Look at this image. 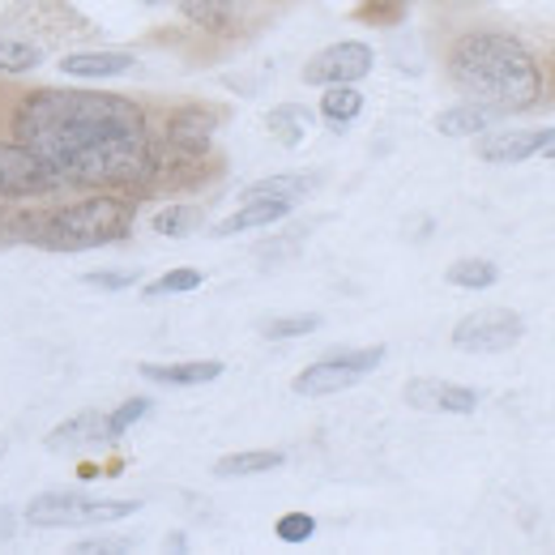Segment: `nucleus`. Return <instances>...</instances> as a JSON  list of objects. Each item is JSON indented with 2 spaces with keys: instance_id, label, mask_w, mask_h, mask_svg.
Masks as SVG:
<instances>
[{
  "instance_id": "5701e85b",
  "label": "nucleus",
  "mask_w": 555,
  "mask_h": 555,
  "mask_svg": "<svg viewBox=\"0 0 555 555\" xmlns=\"http://www.w3.org/2000/svg\"><path fill=\"white\" fill-rule=\"evenodd\" d=\"M39 65H43V52L35 43H17V39L0 43V73H30Z\"/></svg>"
},
{
  "instance_id": "b1692460",
  "label": "nucleus",
  "mask_w": 555,
  "mask_h": 555,
  "mask_svg": "<svg viewBox=\"0 0 555 555\" xmlns=\"http://www.w3.org/2000/svg\"><path fill=\"white\" fill-rule=\"evenodd\" d=\"M317 330H321V317H317V312H304V317H278L261 334H266L270 343H286V338H308V334H317Z\"/></svg>"
},
{
  "instance_id": "7ed1b4c3",
  "label": "nucleus",
  "mask_w": 555,
  "mask_h": 555,
  "mask_svg": "<svg viewBox=\"0 0 555 555\" xmlns=\"http://www.w3.org/2000/svg\"><path fill=\"white\" fill-rule=\"evenodd\" d=\"M129 227H133V206L125 197L103 193V197H86V202H73V206L35 218L22 235L56 253H86V248L125 240Z\"/></svg>"
},
{
  "instance_id": "4468645a",
  "label": "nucleus",
  "mask_w": 555,
  "mask_h": 555,
  "mask_svg": "<svg viewBox=\"0 0 555 555\" xmlns=\"http://www.w3.org/2000/svg\"><path fill=\"white\" fill-rule=\"evenodd\" d=\"M94 440H107V415H99V411H81V415L65 418V423L48 436V449L69 453V449L94 444Z\"/></svg>"
},
{
  "instance_id": "f8f14e48",
  "label": "nucleus",
  "mask_w": 555,
  "mask_h": 555,
  "mask_svg": "<svg viewBox=\"0 0 555 555\" xmlns=\"http://www.w3.org/2000/svg\"><path fill=\"white\" fill-rule=\"evenodd\" d=\"M141 376L154 385H209L222 376L218 359H193V363H141Z\"/></svg>"
},
{
  "instance_id": "c756f323",
  "label": "nucleus",
  "mask_w": 555,
  "mask_h": 555,
  "mask_svg": "<svg viewBox=\"0 0 555 555\" xmlns=\"http://www.w3.org/2000/svg\"><path fill=\"white\" fill-rule=\"evenodd\" d=\"M90 286H103V291H125V286H133L138 274L133 270H99V274H86Z\"/></svg>"
},
{
  "instance_id": "7c9ffc66",
  "label": "nucleus",
  "mask_w": 555,
  "mask_h": 555,
  "mask_svg": "<svg viewBox=\"0 0 555 555\" xmlns=\"http://www.w3.org/2000/svg\"><path fill=\"white\" fill-rule=\"evenodd\" d=\"M9 534V513H0V539Z\"/></svg>"
},
{
  "instance_id": "f257e3e1",
  "label": "nucleus",
  "mask_w": 555,
  "mask_h": 555,
  "mask_svg": "<svg viewBox=\"0 0 555 555\" xmlns=\"http://www.w3.org/2000/svg\"><path fill=\"white\" fill-rule=\"evenodd\" d=\"M17 141L30 145L61 184L141 189L150 171V133L138 103L103 90H35L13 116Z\"/></svg>"
},
{
  "instance_id": "2eb2a0df",
  "label": "nucleus",
  "mask_w": 555,
  "mask_h": 555,
  "mask_svg": "<svg viewBox=\"0 0 555 555\" xmlns=\"http://www.w3.org/2000/svg\"><path fill=\"white\" fill-rule=\"evenodd\" d=\"M138 65L129 52H73L61 61V73H69V77H120V73H129Z\"/></svg>"
},
{
  "instance_id": "c85d7f7f",
  "label": "nucleus",
  "mask_w": 555,
  "mask_h": 555,
  "mask_svg": "<svg viewBox=\"0 0 555 555\" xmlns=\"http://www.w3.org/2000/svg\"><path fill=\"white\" fill-rule=\"evenodd\" d=\"M73 552L77 555H129L133 543H125V539H86V543H77Z\"/></svg>"
},
{
  "instance_id": "aec40b11",
  "label": "nucleus",
  "mask_w": 555,
  "mask_h": 555,
  "mask_svg": "<svg viewBox=\"0 0 555 555\" xmlns=\"http://www.w3.org/2000/svg\"><path fill=\"white\" fill-rule=\"evenodd\" d=\"M359 112H363V94H359V90H350V81L330 86V90H325V99H321V116H325L330 125H350Z\"/></svg>"
},
{
  "instance_id": "1a4fd4ad",
  "label": "nucleus",
  "mask_w": 555,
  "mask_h": 555,
  "mask_svg": "<svg viewBox=\"0 0 555 555\" xmlns=\"http://www.w3.org/2000/svg\"><path fill=\"white\" fill-rule=\"evenodd\" d=\"M402 398H406V406L431 411V415H475V406H479L475 389L453 385V380H436V376H415L402 389Z\"/></svg>"
},
{
  "instance_id": "a878e982",
  "label": "nucleus",
  "mask_w": 555,
  "mask_h": 555,
  "mask_svg": "<svg viewBox=\"0 0 555 555\" xmlns=\"http://www.w3.org/2000/svg\"><path fill=\"white\" fill-rule=\"evenodd\" d=\"M274 534L282 543H308V539L317 534V517H308V513H286V517H278Z\"/></svg>"
},
{
  "instance_id": "0eeeda50",
  "label": "nucleus",
  "mask_w": 555,
  "mask_h": 555,
  "mask_svg": "<svg viewBox=\"0 0 555 555\" xmlns=\"http://www.w3.org/2000/svg\"><path fill=\"white\" fill-rule=\"evenodd\" d=\"M56 184L61 176L30 145L0 141V197H35V193H52Z\"/></svg>"
},
{
  "instance_id": "9b49d317",
  "label": "nucleus",
  "mask_w": 555,
  "mask_h": 555,
  "mask_svg": "<svg viewBox=\"0 0 555 555\" xmlns=\"http://www.w3.org/2000/svg\"><path fill=\"white\" fill-rule=\"evenodd\" d=\"M167 145L176 150H193V154H206L209 138H214V116L202 107H180L167 116V129H163Z\"/></svg>"
},
{
  "instance_id": "bb28decb",
  "label": "nucleus",
  "mask_w": 555,
  "mask_h": 555,
  "mask_svg": "<svg viewBox=\"0 0 555 555\" xmlns=\"http://www.w3.org/2000/svg\"><path fill=\"white\" fill-rule=\"evenodd\" d=\"M145 415H150V398H133V402H125L120 411H112V415H107V436H125V431Z\"/></svg>"
},
{
  "instance_id": "39448f33",
  "label": "nucleus",
  "mask_w": 555,
  "mask_h": 555,
  "mask_svg": "<svg viewBox=\"0 0 555 555\" xmlns=\"http://www.w3.org/2000/svg\"><path fill=\"white\" fill-rule=\"evenodd\" d=\"M141 500H90V495H39L26 504L30 526H107L133 517Z\"/></svg>"
},
{
  "instance_id": "ddd939ff",
  "label": "nucleus",
  "mask_w": 555,
  "mask_h": 555,
  "mask_svg": "<svg viewBox=\"0 0 555 555\" xmlns=\"http://www.w3.org/2000/svg\"><path fill=\"white\" fill-rule=\"evenodd\" d=\"M495 116L500 112H491L483 103H457V107L436 116V133L440 138H479V133H487L495 125Z\"/></svg>"
},
{
  "instance_id": "6ab92c4d",
  "label": "nucleus",
  "mask_w": 555,
  "mask_h": 555,
  "mask_svg": "<svg viewBox=\"0 0 555 555\" xmlns=\"http://www.w3.org/2000/svg\"><path fill=\"white\" fill-rule=\"evenodd\" d=\"M312 189V176H270V180H257L244 202H286V206H299Z\"/></svg>"
},
{
  "instance_id": "412c9836",
  "label": "nucleus",
  "mask_w": 555,
  "mask_h": 555,
  "mask_svg": "<svg viewBox=\"0 0 555 555\" xmlns=\"http://www.w3.org/2000/svg\"><path fill=\"white\" fill-rule=\"evenodd\" d=\"M444 278H449L453 286H466V291H487V286L500 282V270H495L491 261H483V257H466V261H453Z\"/></svg>"
},
{
  "instance_id": "423d86ee",
  "label": "nucleus",
  "mask_w": 555,
  "mask_h": 555,
  "mask_svg": "<svg viewBox=\"0 0 555 555\" xmlns=\"http://www.w3.org/2000/svg\"><path fill=\"white\" fill-rule=\"evenodd\" d=\"M521 338H526V321L508 308H479L462 317L453 330V347L470 350V354H500V350L517 347Z\"/></svg>"
},
{
  "instance_id": "cd10ccee",
  "label": "nucleus",
  "mask_w": 555,
  "mask_h": 555,
  "mask_svg": "<svg viewBox=\"0 0 555 555\" xmlns=\"http://www.w3.org/2000/svg\"><path fill=\"white\" fill-rule=\"evenodd\" d=\"M176 4H180V13H184L189 22H197V26H206V30H218V26H222L218 0H176Z\"/></svg>"
},
{
  "instance_id": "9d476101",
  "label": "nucleus",
  "mask_w": 555,
  "mask_h": 555,
  "mask_svg": "<svg viewBox=\"0 0 555 555\" xmlns=\"http://www.w3.org/2000/svg\"><path fill=\"white\" fill-rule=\"evenodd\" d=\"M555 129H539V133H495V138L479 141V158L483 163H526L539 150H552Z\"/></svg>"
},
{
  "instance_id": "473e14b6",
  "label": "nucleus",
  "mask_w": 555,
  "mask_h": 555,
  "mask_svg": "<svg viewBox=\"0 0 555 555\" xmlns=\"http://www.w3.org/2000/svg\"><path fill=\"white\" fill-rule=\"evenodd\" d=\"M145 4H163V0H145Z\"/></svg>"
},
{
  "instance_id": "2f4dec72",
  "label": "nucleus",
  "mask_w": 555,
  "mask_h": 555,
  "mask_svg": "<svg viewBox=\"0 0 555 555\" xmlns=\"http://www.w3.org/2000/svg\"><path fill=\"white\" fill-rule=\"evenodd\" d=\"M547 158H552V163H555V145H552V150H547Z\"/></svg>"
},
{
  "instance_id": "393cba45",
  "label": "nucleus",
  "mask_w": 555,
  "mask_h": 555,
  "mask_svg": "<svg viewBox=\"0 0 555 555\" xmlns=\"http://www.w3.org/2000/svg\"><path fill=\"white\" fill-rule=\"evenodd\" d=\"M202 286V274L197 270H171V274H163L158 282H150V299H158V295H184V291H197Z\"/></svg>"
},
{
  "instance_id": "dca6fc26",
  "label": "nucleus",
  "mask_w": 555,
  "mask_h": 555,
  "mask_svg": "<svg viewBox=\"0 0 555 555\" xmlns=\"http://www.w3.org/2000/svg\"><path fill=\"white\" fill-rule=\"evenodd\" d=\"M295 206L286 202H244V209H235L231 218H222L214 227V235H240V231H253V227H270V222H282Z\"/></svg>"
},
{
  "instance_id": "f03ea898",
  "label": "nucleus",
  "mask_w": 555,
  "mask_h": 555,
  "mask_svg": "<svg viewBox=\"0 0 555 555\" xmlns=\"http://www.w3.org/2000/svg\"><path fill=\"white\" fill-rule=\"evenodd\" d=\"M449 77L491 112H526L543 94V73L530 48L513 35L475 30L462 35L449 52Z\"/></svg>"
},
{
  "instance_id": "a211bd4d",
  "label": "nucleus",
  "mask_w": 555,
  "mask_h": 555,
  "mask_svg": "<svg viewBox=\"0 0 555 555\" xmlns=\"http://www.w3.org/2000/svg\"><path fill=\"white\" fill-rule=\"evenodd\" d=\"M286 457L278 449H248V453H231L214 466L218 479H248V475H266V470H278Z\"/></svg>"
},
{
  "instance_id": "4be33fe9",
  "label": "nucleus",
  "mask_w": 555,
  "mask_h": 555,
  "mask_svg": "<svg viewBox=\"0 0 555 555\" xmlns=\"http://www.w3.org/2000/svg\"><path fill=\"white\" fill-rule=\"evenodd\" d=\"M202 227V209L197 206H167L154 214V231L158 235H171V240H184Z\"/></svg>"
},
{
  "instance_id": "f3484780",
  "label": "nucleus",
  "mask_w": 555,
  "mask_h": 555,
  "mask_svg": "<svg viewBox=\"0 0 555 555\" xmlns=\"http://www.w3.org/2000/svg\"><path fill=\"white\" fill-rule=\"evenodd\" d=\"M266 125H270V138H274L278 145L295 150L299 141L308 138V129H312V112H308L304 103H282V107H274V112L266 116Z\"/></svg>"
},
{
  "instance_id": "20e7f679",
  "label": "nucleus",
  "mask_w": 555,
  "mask_h": 555,
  "mask_svg": "<svg viewBox=\"0 0 555 555\" xmlns=\"http://www.w3.org/2000/svg\"><path fill=\"white\" fill-rule=\"evenodd\" d=\"M380 363H385V347L334 350V354H325L321 363L304 367V372L291 380V389H295L299 398H330V393H343L350 385H359L363 376H372Z\"/></svg>"
},
{
  "instance_id": "6e6552de",
  "label": "nucleus",
  "mask_w": 555,
  "mask_h": 555,
  "mask_svg": "<svg viewBox=\"0 0 555 555\" xmlns=\"http://www.w3.org/2000/svg\"><path fill=\"white\" fill-rule=\"evenodd\" d=\"M376 65V56H372V48L367 43H334V48H325V52H317L308 65H304V81L308 86H343V81H359V77H367Z\"/></svg>"
}]
</instances>
